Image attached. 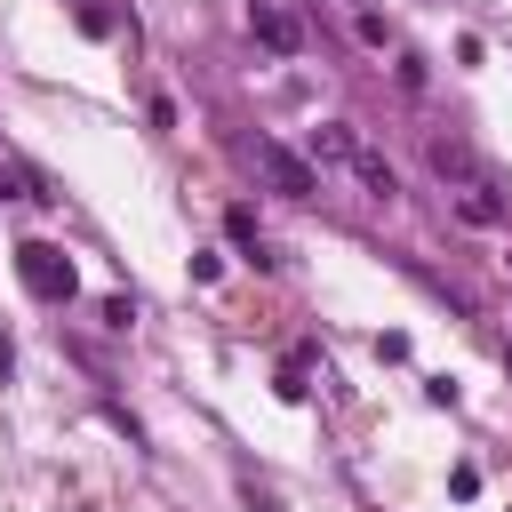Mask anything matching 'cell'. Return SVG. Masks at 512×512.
Segmentation results:
<instances>
[{
  "label": "cell",
  "mask_w": 512,
  "mask_h": 512,
  "mask_svg": "<svg viewBox=\"0 0 512 512\" xmlns=\"http://www.w3.org/2000/svg\"><path fill=\"white\" fill-rule=\"evenodd\" d=\"M224 232H232V240H240L256 264H272V248H264V232H256V216H248V208H224Z\"/></svg>",
  "instance_id": "7"
},
{
  "label": "cell",
  "mask_w": 512,
  "mask_h": 512,
  "mask_svg": "<svg viewBox=\"0 0 512 512\" xmlns=\"http://www.w3.org/2000/svg\"><path fill=\"white\" fill-rule=\"evenodd\" d=\"M432 176H440V184H456V192H464V184H496V176L480 168V152H472V144H456V136H432Z\"/></svg>",
  "instance_id": "4"
},
{
  "label": "cell",
  "mask_w": 512,
  "mask_h": 512,
  "mask_svg": "<svg viewBox=\"0 0 512 512\" xmlns=\"http://www.w3.org/2000/svg\"><path fill=\"white\" fill-rule=\"evenodd\" d=\"M16 280H24L40 304H64V296L80 288V280H72V256L48 248V240H24V248H16Z\"/></svg>",
  "instance_id": "1"
},
{
  "label": "cell",
  "mask_w": 512,
  "mask_h": 512,
  "mask_svg": "<svg viewBox=\"0 0 512 512\" xmlns=\"http://www.w3.org/2000/svg\"><path fill=\"white\" fill-rule=\"evenodd\" d=\"M248 32H256L272 56H296V48H304V24H296L280 0H248Z\"/></svg>",
  "instance_id": "3"
},
{
  "label": "cell",
  "mask_w": 512,
  "mask_h": 512,
  "mask_svg": "<svg viewBox=\"0 0 512 512\" xmlns=\"http://www.w3.org/2000/svg\"><path fill=\"white\" fill-rule=\"evenodd\" d=\"M352 152H360V128H344V120H320V128H312V160H336V168H344Z\"/></svg>",
  "instance_id": "6"
},
{
  "label": "cell",
  "mask_w": 512,
  "mask_h": 512,
  "mask_svg": "<svg viewBox=\"0 0 512 512\" xmlns=\"http://www.w3.org/2000/svg\"><path fill=\"white\" fill-rule=\"evenodd\" d=\"M344 168H352V184H360L368 200H392V192H400V176H392V160H384V152H368V144H360V152H352Z\"/></svg>",
  "instance_id": "5"
},
{
  "label": "cell",
  "mask_w": 512,
  "mask_h": 512,
  "mask_svg": "<svg viewBox=\"0 0 512 512\" xmlns=\"http://www.w3.org/2000/svg\"><path fill=\"white\" fill-rule=\"evenodd\" d=\"M256 168L272 176V192H280V200H312V192H320L312 160H304V152H288V144H272V136L256 144Z\"/></svg>",
  "instance_id": "2"
}]
</instances>
